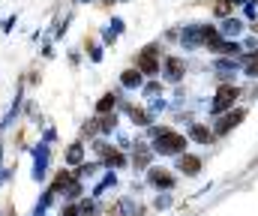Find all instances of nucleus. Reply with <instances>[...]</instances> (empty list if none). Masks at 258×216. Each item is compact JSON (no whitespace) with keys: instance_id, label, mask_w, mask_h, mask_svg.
<instances>
[{"instance_id":"1a4fd4ad","label":"nucleus","mask_w":258,"mask_h":216,"mask_svg":"<svg viewBox=\"0 0 258 216\" xmlns=\"http://www.w3.org/2000/svg\"><path fill=\"white\" fill-rule=\"evenodd\" d=\"M114 102H117V99H114V93H105V96L96 102V111H99V114H105V111H111V108H114Z\"/></svg>"},{"instance_id":"0eeeda50","label":"nucleus","mask_w":258,"mask_h":216,"mask_svg":"<svg viewBox=\"0 0 258 216\" xmlns=\"http://www.w3.org/2000/svg\"><path fill=\"white\" fill-rule=\"evenodd\" d=\"M183 69H186V66H183L180 57H168V60H165V78H168V81H180Z\"/></svg>"},{"instance_id":"2eb2a0df","label":"nucleus","mask_w":258,"mask_h":216,"mask_svg":"<svg viewBox=\"0 0 258 216\" xmlns=\"http://www.w3.org/2000/svg\"><path fill=\"white\" fill-rule=\"evenodd\" d=\"M228 9H231V0H219V3L213 6V12H216V15H225Z\"/></svg>"},{"instance_id":"f257e3e1","label":"nucleus","mask_w":258,"mask_h":216,"mask_svg":"<svg viewBox=\"0 0 258 216\" xmlns=\"http://www.w3.org/2000/svg\"><path fill=\"white\" fill-rule=\"evenodd\" d=\"M153 135H156V153H180L183 156V150H186V138L180 135V132H174V129H153Z\"/></svg>"},{"instance_id":"20e7f679","label":"nucleus","mask_w":258,"mask_h":216,"mask_svg":"<svg viewBox=\"0 0 258 216\" xmlns=\"http://www.w3.org/2000/svg\"><path fill=\"white\" fill-rule=\"evenodd\" d=\"M243 117H246V111H243V108H237V111H231V114H225V117H222V120L216 123V129H213V135H225V132H228V129H234V126H237V123H240Z\"/></svg>"},{"instance_id":"ddd939ff","label":"nucleus","mask_w":258,"mask_h":216,"mask_svg":"<svg viewBox=\"0 0 258 216\" xmlns=\"http://www.w3.org/2000/svg\"><path fill=\"white\" fill-rule=\"evenodd\" d=\"M123 84H126V87H138V84H141V75H138V72H123Z\"/></svg>"},{"instance_id":"423d86ee","label":"nucleus","mask_w":258,"mask_h":216,"mask_svg":"<svg viewBox=\"0 0 258 216\" xmlns=\"http://www.w3.org/2000/svg\"><path fill=\"white\" fill-rule=\"evenodd\" d=\"M177 168H180L183 174H189V177H195V174L201 171V159H198V156H189V153H183V156L177 159Z\"/></svg>"},{"instance_id":"7ed1b4c3","label":"nucleus","mask_w":258,"mask_h":216,"mask_svg":"<svg viewBox=\"0 0 258 216\" xmlns=\"http://www.w3.org/2000/svg\"><path fill=\"white\" fill-rule=\"evenodd\" d=\"M234 102H237V87H234V84H222L219 93H216V99H213V105H210V111H213V114L228 111Z\"/></svg>"},{"instance_id":"9b49d317","label":"nucleus","mask_w":258,"mask_h":216,"mask_svg":"<svg viewBox=\"0 0 258 216\" xmlns=\"http://www.w3.org/2000/svg\"><path fill=\"white\" fill-rule=\"evenodd\" d=\"M147 162H150V150L138 144V150H135V165H138V168H147Z\"/></svg>"},{"instance_id":"39448f33","label":"nucleus","mask_w":258,"mask_h":216,"mask_svg":"<svg viewBox=\"0 0 258 216\" xmlns=\"http://www.w3.org/2000/svg\"><path fill=\"white\" fill-rule=\"evenodd\" d=\"M150 183L159 186V189H174V174H168L165 168H150Z\"/></svg>"},{"instance_id":"6e6552de","label":"nucleus","mask_w":258,"mask_h":216,"mask_svg":"<svg viewBox=\"0 0 258 216\" xmlns=\"http://www.w3.org/2000/svg\"><path fill=\"white\" fill-rule=\"evenodd\" d=\"M189 135H192V138H195L198 144H210V141H213V132H210L207 126H201V123H192Z\"/></svg>"},{"instance_id":"4468645a","label":"nucleus","mask_w":258,"mask_h":216,"mask_svg":"<svg viewBox=\"0 0 258 216\" xmlns=\"http://www.w3.org/2000/svg\"><path fill=\"white\" fill-rule=\"evenodd\" d=\"M81 153H84V150H81V144L69 147V153H66V162H78V159H81Z\"/></svg>"},{"instance_id":"f03ea898","label":"nucleus","mask_w":258,"mask_h":216,"mask_svg":"<svg viewBox=\"0 0 258 216\" xmlns=\"http://www.w3.org/2000/svg\"><path fill=\"white\" fill-rule=\"evenodd\" d=\"M135 66H138V72H144V75H156L159 72V45H147L135 57Z\"/></svg>"},{"instance_id":"9d476101","label":"nucleus","mask_w":258,"mask_h":216,"mask_svg":"<svg viewBox=\"0 0 258 216\" xmlns=\"http://www.w3.org/2000/svg\"><path fill=\"white\" fill-rule=\"evenodd\" d=\"M129 117H132V120H135L138 126H147V123H150V117H147V111H144V108H135V105L129 108Z\"/></svg>"},{"instance_id":"dca6fc26","label":"nucleus","mask_w":258,"mask_h":216,"mask_svg":"<svg viewBox=\"0 0 258 216\" xmlns=\"http://www.w3.org/2000/svg\"><path fill=\"white\" fill-rule=\"evenodd\" d=\"M60 216H78V207H75V204H69V207L60 210Z\"/></svg>"},{"instance_id":"f8f14e48","label":"nucleus","mask_w":258,"mask_h":216,"mask_svg":"<svg viewBox=\"0 0 258 216\" xmlns=\"http://www.w3.org/2000/svg\"><path fill=\"white\" fill-rule=\"evenodd\" d=\"M222 33H225V36H237V33H240V21H234V18H228V21L222 24Z\"/></svg>"}]
</instances>
